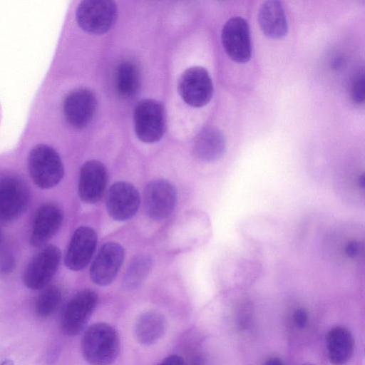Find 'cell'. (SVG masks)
<instances>
[{
	"label": "cell",
	"instance_id": "cell-25",
	"mask_svg": "<svg viewBox=\"0 0 365 365\" xmlns=\"http://www.w3.org/2000/svg\"><path fill=\"white\" fill-rule=\"evenodd\" d=\"M362 250L360 242L356 240H351L346 242L344 247V253L349 259H355L357 257Z\"/></svg>",
	"mask_w": 365,
	"mask_h": 365
},
{
	"label": "cell",
	"instance_id": "cell-15",
	"mask_svg": "<svg viewBox=\"0 0 365 365\" xmlns=\"http://www.w3.org/2000/svg\"><path fill=\"white\" fill-rule=\"evenodd\" d=\"M107 171L98 160L86 162L81 168L78 194L86 203H95L103 195L107 184Z\"/></svg>",
	"mask_w": 365,
	"mask_h": 365
},
{
	"label": "cell",
	"instance_id": "cell-13",
	"mask_svg": "<svg viewBox=\"0 0 365 365\" xmlns=\"http://www.w3.org/2000/svg\"><path fill=\"white\" fill-rule=\"evenodd\" d=\"M124 259V250L115 242L104 244L90 269V277L99 286L110 284L115 279Z\"/></svg>",
	"mask_w": 365,
	"mask_h": 365
},
{
	"label": "cell",
	"instance_id": "cell-22",
	"mask_svg": "<svg viewBox=\"0 0 365 365\" xmlns=\"http://www.w3.org/2000/svg\"><path fill=\"white\" fill-rule=\"evenodd\" d=\"M152 259L145 255L135 257L130 262L123 279V287L126 289L137 288L149 274Z\"/></svg>",
	"mask_w": 365,
	"mask_h": 365
},
{
	"label": "cell",
	"instance_id": "cell-21",
	"mask_svg": "<svg viewBox=\"0 0 365 365\" xmlns=\"http://www.w3.org/2000/svg\"><path fill=\"white\" fill-rule=\"evenodd\" d=\"M140 86V73L137 65L131 61H123L118 64L115 73V88L123 99L134 96Z\"/></svg>",
	"mask_w": 365,
	"mask_h": 365
},
{
	"label": "cell",
	"instance_id": "cell-10",
	"mask_svg": "<svg viewBox=\"0 0 365 365\" xmlns=\"http://www.w3.org/2000/svg\"><path fill=\"white\" fill-rule=\"evenodd\" d=\"M140 201V195L135 186L125 181H118L108 190L106 205L112 218L124 221L136 214Z\"/></svg>",
	"mask_w": 365,
	"mask_h": 365
},
{
	"label": "cell",
	"instance_id": "cell-23",
	"mask_svg": "<svg viewBox=\"0 0 365 365\" xmlns=\"http://www.w3.org/2000/svg\"><path fill=\"white\" fill-rule=\"evenodd\" d=\"M62 299L60 287L52 285L46 287L38 295L35 303V312L41 318H47L58 309Z\"/></svg>",
	"mask_w": 365,
	"mask_h": 365
},
{
	"label": "cell",
	"instance_id": "cell-11",
	"mask_svg": "<svg viewBox=\"0 0 365 365\" xmlns=\"http://www.w3.org/2000/svg\"><path fill=\"white\" fill-rule=\"evenodd\" d=\"M29 201L26 185L19 178L7 176L0 180V219L11 221L19 217Z\"/></svg>",
	"mask_w": 365,
	"mask_h": 365
},
{
	"label": "cell",
	"instance_id": "cell-30",
	"mask_svg": "<svg viewBox=\"0 0 365 365\" xmlns=\"http://www.w3.org/2000/svg\"><path fill=\"white\" fill-rule=\"evenodd\" d=\"M344 63V58L342 56H336L332 61V67L338 68L343 66Z\"/></svg>",
	"mask_w": 365,
	"mask_h": 365
},
{
	"label": "cell",
	"instance_id": "cell-2",
	"mask_svg": "<svg viewBox=\"0 0 365 365\" xmlns=\"http://www.w3.org/2000/svg\"><path fill=\"white\" fill-rule=\"evenodd\" d=\"M27 163L34 182L41 189L55 187L63 177L61 158L48 145L40 143L34 146L28 155Z\"/></svg>",
	"mask_w": 365,
	"mask_h": 365
},
{
	"label": "cell",
	"instance_id": "cell-26",
	"mask_svg": "<svg viewBox=\"0 0 365 365\" xmlns=\"http://www.w3.org/2000/svg\"><path fill=\"white\" fill-rule=\"evenodd\" d=\"M16 262L14 257L11 255L4 256L0 260V274L8 275L15 268Z\"/></svg>",
	"mask_w": 365,
	"mask_h": 365
},
{
	"label": "cell",
	"instance_id": "cell-5",
	"mask_svg": "<svg viewBox=\"0 0 365 365\" xmlns=\"http://www.w3.org/2000/svg\"><path fill=\"white\" fill-rule=\"evenodd\" d=\"M98 303V295L92 289L77 292L66 304L62 312L61 327L68 336H76L85 329Z\"/></svg>",
	"mask_w": 365,
	"mask_h": 365
},
{
	"label": "cell",
	"instance_id": "cell-29",
	"mask_svg": "<svg viewBox=\"0 0 365 365\" xmlns=\"http://www.w3.org/2000/svg\"><path fill=\"white\" fill-rule=\"evenodd\" d=\"M264 365H284L282 359L277 356H272L267 359Z\"/></svg>",
	"mask_w": 365,
	"mask_h": 365
},
{
	"label": "cell",
	"instance_id": "cell-31",
	"mask_svg": "<svg viewBox=\"0 0 365 365\" xmlns=\"http://www.w3.org/2000/svg\"><path fill=\"white\" fill-rule=\"evenodd\" d=\"M356 184L361 189L364 188V184H365V178H364V173H361V175H359L356 180Z\"/></svg>",
	"mask_w": 365,
	"mask_h": 365
},
{
	"label": "cell",
	"instance_id": "cell-28",
	"mask_svg": "<svg viewBox=\"0 0 365 365\" xmlns=\"http://www.w3.org/2000/svg\"><path fill=\"white\" fill-rule=\"evenodd\" d=\"M158 365H185L183 359L178 355H170Z\"/></svg>",
	"mask_w": 365,
	"mask_h": 365
},
{
	"label": "cell",
	"instance_id": "cell-1",
	"mask_svg": "<svg viewBox=\"0 0 365 365\" xmlns=\"http://www.w3.org/2000/svg\"><path fill=\"white\" fill-rule=\"evenodd\" d=\"M84 359L91 365H110L120 351V339L115 329L99 322L88 327L81 341Z\"/></svg>",
	"mask_w": 365,
	"mask_h": 365
},
{
	"label": "cell",
	"instance_id": "cell-17",
	"mask_svg": "<svg viewBox=\"0 0 365 365\" xmlns=\"http://www.w3.org/2000/svg\"><path fill=\"white\" fill-rule=\"evenodd\" d=\"M226 142L223 133L215 127L203 128L193 143V153L200 160L212 163L220 159L225 153Z\"/></svg>",
	"mask_w": 365,
	"mask_h": 365
},
{
	"label": "cell",
	"instance_id": "cell-8",
	"mask_svg": "<svg viewBox=\"0 0 365 365\" xmlns=\"http://www.w3.org/2000/svg\"><path fill=\"white\" fill-rule=\"evenodd\" d=\"M221 38L226 53L232 61L244 63L250 59V32L245 19L241 16L230 19L222 28Z\"/></svg>",
	"mask_w": 365,
	"mask_h": 365
},
{
	"label": "cell",
	"instance_id": "cell-24",
	"mask_svg": "<svg viewBox=\"0 0 365 365\" xmlns=\"http://www.w3.org/2000/svg\"><path fill=\"white\" fill-rule=\"evenodd\" d=\"M349 97L357 105L364 102V71L363 68L356 70L350 78L349 86Z\"/></svg>",
	"mask_w": 365,
	"mask_h": 365
},
{
	"label": "cell",
	"instance_id": "cell-9",
	"mask_svg": "<svg viewBox=\"0 0 365 365\" xmlns=\"http://www.w3.org/2000/svg\"><path fill=\"white\" fill-rule=\"evenodd\" d=\"M96 99L86 88L72 90L65 96L62 110L67 123L76 129H82L91 122L96 109Z\"/></svg>",
	"mask_w": 365,
	"mask_h": 365
},
{
	"label": "cell",
	"instance_id": "cell-34",
	"mask_svg": "<svg viewBox=\"0 0 365 365\" xmlns=\"http://www.w3.org/2000/svg\"><path fill=\"white\" fill-rule=\"evenodd\" d=\"M304 365H312V364H304Z\"/></svg>",
	"mask_w": 365,
	"mask_h": 365
},
{
	"label": "cell",
	"instance_id": "cell-12",
	"mask_svg": "<svg viewBox=\"0 0 365 365\" xmlns=\"http://www.w3.org/2000/svg\"><path fill=\"white\" fill-rule=\"evenodd\" d=\"M176 202V190L165 180H153L145 189V210L152 219L162 220L168 217L173 211Z\"/></svg>",
	"mask_w": 365,
	"mask_h": 365
},
{
	"label": "cell",
	"instance_id": "cell-18",
	"mask_svg": "<svg viewBox=\"0 0 365 365\" xmlns=\"http://www.w3.org/2000/svg\"><path fill=\"white\" fill-rule=\"evenodd\" d=\"M258 21L264 34L272 38L286 36L288 24L282 3L276 0L262 2L258 12Z\"/></svg>",
	"mask_w": 365,
	"mask_h": 365
},
{
	"label": "cell",
	"instance_id": "cell-32",
	"mask_svg": "<svg viewBox=\"0 0 365 365\" xmlns=\"http://www.w3.org/2000/svg\"><path fill=\"white\" fill-rule=\"evenodd\" d=\"M0 365H14V362L12 360L5 359L0 364Z\"/></svg>",
	"mask_w": 365,
	"mask_h": 365
},
{
	"label": "cell",
	"instance_id": "cell-33",
	"mask_svg": "<svg viewBox=\"0 0 365 365\" xmlns=\"http://www.w3.org/2000/svg\"><path fill=\"white\" fill-rule=\"evenodd\" d=\"M4 240V234L3 230L0 228V247L3 244V242Z\"/></svg>",
	"mask_w": 365,
	"mask_h": 365
},
{
	"label": "cell",
	"instance_id": "cell-27",
	"mask_svg": "<svg viewBox=\"0 0 365 365\" xmlns=\"http://www.w3.org/2000/svg\"><path fill=\"white\" fill-rule=\"evenodd\" d=\"M292 318L296 326L300 329L304 328L308 323V313L305 309L302 307L294 311Z\"/></svg>",
	"mask_w": 365,
	"mask_h": 365
},
{
	"label": "cell",
	"instance_id": "cell-14",
	"mask_svg": "<svg viewBox=\"0 0 365 365\" xmlns=\"http://www.w3.org/2000/svg\"><path fill=\"white\" fill-rule=\"evenodd\" d=\"M97 244L93 229L81 226L74 232L65 255V264L71 270L85 268L91 261Z\"/></svg>",
	"mask_w": 365,
	"mask_h": 365
},
{
	"label": "cell",
	"instance_id": "cell-6",
	"mask_svg": "<svg viewBox=\"0 0 365 365\" xmlns=\"http://www.w3.org/2000/svg\"><path fill=\"white\" fill-rule=\"evenodd\" d=\"M61 258V251L55 245H48L29 261L22 279L25 286L33 290L47 287L56 274Z\"/></svg>",
	"mask_w": 365,
	"mask_h": 365
},
{
	"label": "cell",
	"instance_id": "cell-7",
	"mask_svg": "<svg viewBox=\"0 0 365 365\" xmlns=\"http://www.w3.org/2000/svg\"><path fill=\"white\" fill-rule=\"evenodd\" d=\"M178 89L182 99L192 107L207 104L213 95V83L208 71L201 66H192L180 76Z\"/></svg>",
	"mask_w": 365,
	"mask_h": 365
},
{
	"label": "cell",
	"instance_id": "cell-3",
	"mask_svg": "<svg viewBox=\"0 0 365 365\" xmlns=\"http://www.w3.org/2000/svg\"><path fill=\"white\" fill-rule=\"evenodd\" d=\"M134 127L137 137L144 143H155L166 130V116L163 105L154 99H143L135 108Z\"/></svg>",
	"mask_w": 365,
	"mask_h": 365
},
{
	"label": "cell",
	"instance_id": "cell-4",
	"mask_svg": "<svg viewBox=\"0 0 365 365\" xmlns=\"http://www.w3.org/2000/svg\"><path fill=\"white\" fill-rule=\"evenodd\" d=\"M118 9L110 0H84L76 11L78 26L85 31L94 34L107 32L115 24Z\"/></svg>",
	"mask_w": 365,
	"mask_h": 365
},
{
	"label": "cell",
	"instance_id": "cell-20",
	"mask_svg": "<svg viewBox=\"0 0 365 365\" xmlns=\"http://www.w3.org/2000/svg\"><path fill=\"white\" fill-rule=\"evenodd\" d=\"M167 323L165 317L155 311L141 314L134 325L137 341L143 345H151L158 341L165 334Z\"/></svg>",
	"mask_w": 365,
	"mask_h": 365
},
{
	"label": "cell",
	"instance_id": "cell-19",
	"mask_svg": "<svg viewBox=\"0 0 365 365\" xmlns=\"http://www.w3.org/2000/svg\"><path fill=\"white\" fill-rule=\"evenodd\" d=\"M327 355L333 365H344L351 358L354 341L351 331L343 327H334L327 334Z\"/></svg>",
	"mask_w": 365,
	"mask_h": 365
},
{
	"label": "cell",
	"instance_id": "cell-16",
	"mask_svg": "<svg viewBox=\"0 0 365 365\" xmlns=\"http://www.w3.org/2000/svg\"><path fill=\"white\" fill-rule=\"evenodd\" d=\"M63 212L56 205L44 204L36 213L30 236L34 247H42L58 231L63 222Z\"/></svg>",
	"mask_w": 365,
	"mask_h": 365
}]
</instances>
